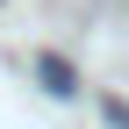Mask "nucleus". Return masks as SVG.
<instances>
[{"label":"nucleus","instance_id":"nucleus-1","mask_svg":"<svg viewBox=\"0 0 129 129\" xmlns=\"http://www.w3.org/2000/svg\"><path fill=\"white\" fill-rule=\"evenodd\" d=\"M36 72L50 79V93H72V64H64V57H36Z\"/></svg>","mask_w":129,"mask_h":129}]
</instances>
